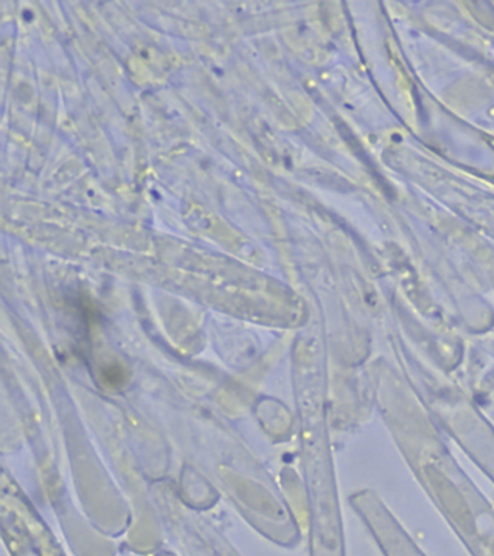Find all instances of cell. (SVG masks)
<instances>
[{
    "label": "cell",
    "mask_w": 494,
    "mask_h": 556,
    "mask_svg": "<svg viewBox=\"0 0 494 556\" xmlns=\"http://www.w3.org/2000/svg\"><path fill=\"white\" fill-rule=\"evenodd\" d=\"M105 377L107 382L114 386L121 384V382L125 380V374L123 369L116 367V365H114V367H111L110 369H106Z\"/></svg>",
    "instance_id": "obj_1"
}]
</instances>
